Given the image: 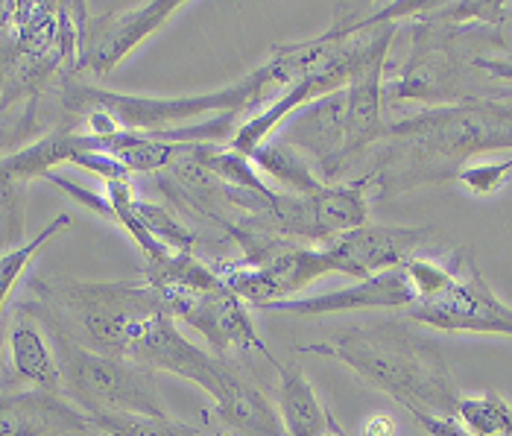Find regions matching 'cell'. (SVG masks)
Listing matches in <instances>:
<instances>
[{"label": "cell", "instance_id": "obj_1", "mask_svg": "<svg viewBox=\"0 0 512 436\" xmlns=\"http://www.w3.org/2000/svg\"><path fill=\"white\" fill-rule=\"evenodd\" d=\"M33 299L24 302L36 317L74 337L77 343L123 357L147 369H161L197 384L211 401L223 396L232 369L197 343H191L164 299L147 281H77V278H33Z\"/></svg>", "mask_w": 512, "mask_h": 436}, {"label": "cell", "instance_id": "obj_2", "mask_svg": "<svg viewBox=\"0 0 512 436\" xmlns=\"http://www.w3.org/2000/svg\"><path fill=\"white\" fill-rule=\"evenodd\" d=\"M501 150H512V100L474 97L387 123L363 176L372 197H393L457 179L474 156Z\"/></svg>", "mask_w": 512, "mask_h": 436}, {"label": "cell", "instance_id": "obj_3", "mask_svg": "<svg viewBox=\"0 0 512 436\" xmlns=\"http://www.w3.org/2000/svg\"><path fill=\"white\" fill-rule=\"evenodd\" d=\"M299 349L305 355L346 363L366 384L393 398L404 413L416 407L431 413H454L457 401L463 398L445 355L431 340L398 322L340 328Z\"/></svg>", "mask_w": 512, "mask_h": 436}, {"label": "cell", "instance_id": "obj_4", "mask_svg": "<svg viewBox=\"0 0 512 436\" xmlns=\"http://www.w3.org/2000/svg\"><path fill=\"white\" fill-rule=\"evenodd\" d=\"M507 53L498 30L483 24H410L398 68H384V106L422 103L428 109L474 100V59Z\"/></svg>", "mask_w": 512, "mask_h": 436}, {"label": "cell", "instance_id": "obj_5", "mask_svg": "<svg viewBox=\"0 0 512 436\" xmlns=\"http://www.w3.org/2000/svg\"><path fill=\"white\" fill-rule=\"evenodd\" d=\"M147 284L158 290L176 322L191 325L205 343H211L214 355L258 352L278 369V360L246 314V302L194 252H170L147 264Z\"/></svg>", "mask_w": 512, "mask_h": 436}, {"label": "cell", "instance_id": "obj_6", "mask_svg": "<svg viewBox=\"0 0 512 436\" xmlns=\"http://www.w3.org/2000/svg\"><path fill=\"white\" fill-rule=\"evenodd\" d=\"M44 331L59 360L62 393L82 407L91 419L97 416L167 419L153 369L123 357L94 352L50 325H44Z\"/></svg>", "mask_w": 512, "mask_h": 436}, {"label": "cell", "instance_id": "obj_7", "mask_svg": "<svg viewBox=\"0 0 512 436\" xmlns=\"http://www.w3.org/2000/svg\"><path fill=\"white\" fill-rule=\"evenodd\" d=\"M211 267L235 296L255 308L299 296L319 278L334 276L322 243L314 246L287 240H267L264 246L243 252L240 261H217Z\"/></svg>", "mask_w": 512, "mask_h": 436}, {"label": "cell", "instance_id": "obj_8", "mask_svg": "<svg viewBox=\"0 0 512 436\" xmlns=\"http://www.w3.org/2000/svg\"><path fill=\"white\" fill-rule=\"evenodd\" d=\"M182 9V0H150L141 6L115 9L79 3L77 77H109L120 62Z\"/></svg>", "mask_w": 512, "mask_h": 436}, {"label": "cell", "instance_id": "obj_9", "mask_svg": "<svg viewBox=\"0 0 512 436\" xmlns=\"http://www.w3.org/2000/svg\"><path fill=\"white\" fill-rule=\"evenodd\" d=\"M407 317L445 334H501L512 337V308L501 302L483 276L466 267H454L451 278L434 296L416 299Z\"/></svg>", "mask_w": 512, "mask_h": 436}, {"label": "cell", "instance_id": "obj_10", "mask_svg": "<svg viewBox=\"0 0 512 436\" xmlns=\"http://www.w3.org/2000/svg\"><path fill=\"white\" fill-rule=\"evenodd\" d=\"M278 138L311 156L325 185L346 182L349 161V91L340 88L302 106L278 126Z\"/></svg>", "mask_w": 512, "mask_h": 436}, {"label": "cell", "instance_id": "obj_11", "mask_svg": "<svg viewBox=\"0 0 512 436\" xmlns=\"http://www.w3.org/2000/svg\"><path fill=\"white\" fill-rule=\"evenodd\" d=\"M431 226H372L363 223L352 232L331 238L325 246L334 276H352L357 281L404 267L431 238Z\"/></svg>", "mask_w": 512, "mask_h": 436}, {"label": "cell", "instance_id": "obj_12", "mask_svg": "<svg viewBox=\"0 0 512 436\" xmlns=\"http://www.w3.org/2000/svg\"><path fill=\"white\" fill-rule=\"evenodd\" d=\"M416 302V293L410 287V278L404 270H387L372 278L357 281L355 287H340L316 296H290L267 302L258 311L267 314H290V317H331V314H352V311H375V308H410Z\"/></svg>", "mask_w": 512, "mask_h": 436}, {"label": "cell", "instance_id": "obj_13", "mask_svg": "<svg viewBox=\"0 0 512 436\" xmlns=\"http://www.w3.org/2000/svg\"><path fill=\"white\" fill-rule=\"evenodd\" d=\"M0 436H103L65 393L0 390Z\"/></svg>", "mask_w": 512, "mask_h": 436}, {"label": "cell", "instance_id": "obj_14", "mask_svg": "<svg viewBox=\"0 0 512 436\" xmlns=\"http://www.w3.org/2000/svg\"><path fill=\"white\" fill-rule=\"evenodd\" d=\"M24 220H27L24 185L0 179V314L9 302V296L15 293V287L21 284L24 273L30 270L33 258L50 240L68 232V226H71L68 214H56L41 232L24 240V226H27Z\"/></svg>", "mask_w": 512, "mask_h": 436}, {"label": "cell", "instance_id": "obj_15", "mask_svg": "<svg viewBox=\"0 0 512 436\" xmlns=\"http://www.w3.org/2000/svg\"><path fill=\"white\" fill-rule=\"evenodd\" d=\"M6 349H9V366L18 381L36 390L62 393V372L53 352V343L41 325V319L27 308L18 305L15 317L6 331Z\"/></svg>", "mask_w": 512, "mask_h": 436}, {"label": "cell", "instance_id": "obj_16", "mask_svg": "<svg viewBox=\"0 0 512 436\" xmlns=\"http://www.w3.org/2000/svg\"><path fill=\"white\" fill-rule=\"evenodd\" d=\"M372 27L381 24H483L501 27L507 21V3L501 0H401L366 12Z\"/></svg>", "mask_w": 512, "mask_h": 436}, {"label": "cell", "instance_id": "obj_17", "mask_svg": "<svg viewBox=\"0 0 512 436\" xmlns=\"http://www.w3.org/2000/svg\"><path fill=\"white\" fill-rule=\"evenodd\" d=\"M278 419L284 436H325L337 428L305 372L293 363H278Z\"/></svg>", "mask_w": 512, "mask_h": 436}, {"label": "cell", "instance_id": "obj_18", "mask_svg": "<svg viewBox=\"0 0 512 436\" xmlns=\"http://www.w3.org/2000/svg\"><path fill=\"white\" fill-rule=\"evenodd\" d=\"M214 419L235 436H284L281 419L270 401L237 372L223 396L214 398Z\"/></svg>", "mask_w": 512, "mask_h": 436}, {"label": "cell", "instance_id": "obj_19", "mask_svg": "<svg viewBox=\"0 0 512 436\" xmlns=\"http://www.w3.org/2000/svg\"><path fill=\"white\" fill-rule=\"evenodd\" d=\"M249 159L261 170V176L270 179L273 188H278V191H287V194H311V191H319L325 185L322 179L314 176L308 159L296 147L284 144L281 138L264 141L258 150H252Z\"/></svg>", "mask_w": 512, "mask_h": 436}, {"label": "cell", "instance_id": "obj_20", "mask_svg": "<svg viewBox=\"0 0 512 436\" xmlns=\"http://www.w3.org/2000/svg\"><path fill=\"white\" fill-rule=\"evenodd\" d=\"M454 416L472 436H512V407L495 390L480 396H463Z\"/></svg>", "mask_w": 512, "mask_h": 436}, {"label": "cell", "instance_id": "obj_21", "mask_svg": "<svg viewBox=\"0 0 512 436\" xmlns=\"http://www.w3.org/2000/svg\"><path fill=\"white\" fill-rule=\"evenodd\" d=\"M512 173V156L501 161H472L457 173V182L463 191H469L472 197H492L498 194Z\"/></svg>", "mask_w": 512, "mask_h": 436}, {"label": "cell", "instance_id": "obj_22", "mask_svg": "<svg viewBox=\"0 0 512 436\" xmlns=\"http://www.w3.org/2000/svg\"><path fill=\"white\" fill-rule=\"evenodd\" d=\"M407 413L428 436H472L454 413H431V410H422V407L407 410Z\"/></svg>", "mask_w": 512, "mask_h": 436}, {"label": "cell", "instance_id": "obj_23", "mask_svg": "<svg viewBox=\"0 0 512 436\" xmlns=\"http://www.w3.org/2000/svg\"><path fill=\"white\" fill-rule=\"evenodd\" d=\"M474 71L498 82H512V50L507 53H486L474 59Z\"/></svg>", "mask_w": 512, "mask_h": 436}, {"label": "cell", "instance_id": "obj_24", "mask_svg": "<svg viewBox=\"0 0 512 436\" xmlns=\"http://www.w3.org/2000/svg\"><path fill=\"white\" fill-rule=\"evenodd\" d=\"M401 434V428H398V422H395L390 413H372V416H366L363 419V425H360V436H398Z\"/></svg>", "mask_w": 512, "mask_h": 436}, {"label": "cell", "instance_id": "obj_25", "mask_svg": "<svg viewBox=\"0 0 512 436\" xmlns=\"http://www.w3.org/2000/svg\"><path fill=\"white\" fill-rule=\"evenodd\" d=\"M12 3H15V0H3V3H0V36H3V30L9 27V21H12Z\"/></svg>", "mask_w": 512, "mask_h": 436}, {"label": "cell", "instance_id": "obj_26", "mask_svg": "<svg viewBox=\"0 0 512 436\" xmlns=\"http://www.w3.org/2000/svg\"><path fill=\"white\" fill-rule=\"evenodd\" d=\"M325 436H346V431H343V428H340V425H337V428H334V431H331V434H325Z\"/></svg>", "mask_w": 512, "mask_h": 436}, {"label": "cell", "instance_id": "obj_27", "mask_svg": "<svg viewBox=\"0 0 512 436\" xmlns=\"http://www.w3.org/2000/svg\"><path fill=\"white\" fill-rule=\"evenodd\" d=\"M0 118H3V112H0ZM0 159H3V150H0Z\"/></svg>", "mask_w": 512, "mask_h": 436}]
</instances>
